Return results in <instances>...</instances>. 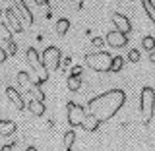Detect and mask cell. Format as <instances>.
<instances>
[{"label":"cell","instance_id":"d4e9b609","mask_svg":"<svg viewBox=\"0 0 155 151\" xmlns=\"http://www.w3.org/2000/svg\"><path fill=\"white\" fill-rule=\"evenodd\" d=\"M12 149H16V143H10V145H4L2 151H12Z\"/></svg>","mask_w":155,"mask_h":151},{"label":"cell","instance_id":"7a4b0ae2","mask_svg":"<svg viewBox=\"0 0 155 151\" xmlns=\"http://www.w3.org/2000/svg\"><path fill=\"white\" fill-rule=\"evenodd\" d=\"M140 110L143 114V126H147L153 118L155 113V89L149 85H145L140 93Z\"/></svg>","mask_w":155,"mask_h":151},{"label":"cell","instance_id":"ac0fdd59","mask_svg":"<svg viewBox=\"0 0 155 151\" xmlns=\"http://www.w3.org/2000/svg\"><path fill=\"white\" fill-rule=\"evenodd\" d=\"M124 68V58L122 56H113V64H110V72H120Z\"/></svg>","mask_w":155,"mask_h":151},{"label":"cell","instance_id":"cb8c5ba5","mask_svg":"<svg viewBox=\"0 0 155 151\" xmlns=\"http://www.w3.org/2000/svg\"><path fill=\"white\" fill-rule=\"evenodd\" d=\"M8 58V51H4V47H0V64Z\"/></svg>","mask_w":155,"mask_h":151},{"label":"cell","instance_id":"7c38bea8","mask_svg":"<svg viewBox=\"0 0 155 151\" xmlns=\"http://www.w3.org/2000/svg\"><path fill=\"white\" fill-rule=\"evenodd\" d=\"M14 2H16V8H18V10H19L21 14H23V18H25L27 21H29V23L33 25V21H35V19H33V14H31V10L27 8L25 0H14Z\"/></svg>","mask_w":155,"mask_h":151},{"label":"cell","instance_id":"7402d4cb","mask_svg":"<svg viewBox=\"0 0 155 151\" xmlns=\"http://www.w3.org/2000/svg\"><path fill=\"white\" fill-rule=\"evenodd\" d=\"M27 81H29L27 72H19V74H18V84L19 85H27Z\"/></svg>","mask_w":155,"mask_h":151},{"label":"cell","instance_id":"603a6c76","mask_svg":"<svg viewBox=\"0 0 155 151\" xmlns=\"http://www.w3.org/2000/svg\"><path fill=\"white\" fill-rule=\"evenodd\" d=\"M16 52H18V45H16L14 41H8V54H10V56H14Z\"/></svg>","mask_w":155,"mask_h":151},{"label":"cell","instance_id":"8fae6325","mask_svg":"<svg viewBox=\"0 0 155 151\" xmlns=\"http://www.w3.org/2000/svg\"><path fill=\"white\" fill-rule=\"evenodd\" d=\"M18 124L14 120H0V136H12L16 134Z\"/></svg>","mask_w":155,"mask_h":151},{"label":"cell","instance_id":"44dd1931","mask_svg":"<svg viewBox=\"0 0 155 151\" xmlns=\"http://www.w3.org/2000/svg\"><path fill=\"white\" fill-rule=\"evenodd\" d=\"M128 60L130 62H140V51L138 48H132V51L128 52Z\"/></svg>","mask_w":155,"mask_h":151},{"label":"cell","instance_id":"8992f818","mask_svg":"<svg viewBox=\"0 0 155 151\" xmlns=\"http://www.w3.org/2000/svg\"><path fill=\"white\" fill-rule=\"evenodd\" d=\"M41 62L43 66L47 68L48 72H54L60 68V62H62V52L58 47H47L41 54Z\"/></svg>","mask_w":155,"mask_h":151},{"label":"cell","instance_id":"6da1fadb","mask_svg":"<svg viewBox=\"0 0 155 151\" xmlns=\"http://www.w3.org/2000/svg\"><path fill=\"white\" fill-rule=\"evenodd\" d=\"M126 103V93L122 89H109L105 93L93 97V99L87 101L85 110L89 116H93L99 122H107L109 118L120 110V107Z\"/></svg>","mask_w":155,"mask_h":151},{"label":"cell","instance_id":"d6986e66","mask_svg":"<svg viewBox=\"0 0 155 151\" xmlns=\"http://www.w3.org/2000/svg\"><path fill=\"white\" fill-rule=\"evenodd\" d=\"M142 48L143 51H155V39L153 37H143L142 39Z\"/></svg>","mask_w":155,"mask_h":151},{"label":"cell","instance_id":"484cf974","mask_svg":"<svg viewBox=\"0 0 155 151\" xmlns=\"http://www.w3.org/2000/svg\"><path fill=\"white\" fill-rule=\"evenodd\" d=\"M103 43H105V39H93V45L95 47H101Z\"/></svg>","mask_w":155,"mask_h":151},{"label":"cell","instance_id":"9c48e42d","mask_svg":"<svg viewBox=\"0 0 155 151\" xmlns=\"http://www.w3.org/2000/svg\"><path fill=\"white\" fill-rule=\"evenodd\" d=\"M6 95H8V99L12 101L14 105H16L18 110H23V109H25V101H23V97H21V93H19L18 89H14V87H8V89H6Z\"/></svg>","mask_w":155,"mask_h":151},{"label":"cell","instance_id":"5bb4252c","mask_svg":"<svg viewBox=\"0 0 155 151\" xmlns=\"http://www.w3.org/2000/svg\"><path fill=\"white\" fill-rule=\"evenodd\" d=\"M62 143H64L66 151H70L72 147H74V143H76V132L74 130H66L64 136H62Z\"/></svg>","mask_w":155,"mask_h":151},{"label":"cell","instance_id":"2e32d148","mask_svg":"<svg viewBox=\"0 0 155 151\" xmlns=\"http://www.w3.org/2000/svg\"><path fill=\"white\" fill-rule=\"evenodd\" d=\"M68 29H70V19L60 18V19H58V23H56V33L62 37V35H66V33H68Z\"/></svg>","mask_w":155,"mask_h":151},{"label":"cell","instance_id":"ba28073f","mask_svg":"<svg viewBox=\"0 0 155 151\" xmlns=\"http://www.w3.org/2000/svg\"><path fill=\"white\" fill-rule=\"evenodd\" d=\"M113 23H114V27L118 29V31H124V33H130L132 31V25H130V19L124 16V14H118V12H114L113 14Z\"/></svg>","mask_w":155,"mask_h":151},{"label":"cell","instance_id":"277c9868","mask_svg":"<svg viewBox=\"0 0 155 151\" xmlns=\"http://www.w3.org/2000/svg\"><path fill=\"white\" fill-rule=\"evenodd\" d=\"M27 60H29V64L33 66V70H35V72H37V76H39V80L35 81V84H37V85L47 84V81H48V70H47L45 66H43L41 56H39V52H37L33 47H29V48H27Z\"/></svg>","mask_w":155,"mask_h":151},{"label":"cell","instance_id":"9a60e30c","mask_svg":"<svg viewBox=\"0 0 155 151\" xmlns=\"http://www.w3.org/2000/svg\"><path fill=\"white\" fill-rule=\"evenodd\" d=\"M140 4L143 6L145 14H147V18L151 19V23L155 25V4L151 2V0H140Z\"/></svg>","mask_w":155,"mask_h":151},{"label":"cell","instance_id":"ffe728a7","mask_svg":"<svg viewBox=\"0 0 155 151\" xmlns=\"http://www.w3.org/2000/svg\"><path fill=\"white\" fill-rule=\"evenodd\" d=\"M29 93H31V95H35V99H39V101H45V93L41 91V87H39L37 84L29 87Z\"/></svg>","mask_w":155,"mask_h":151},{"label":"cell","instance_id":"4fadbf2b","mask_svg":"<svg viewBox=\"0 0 155 151\" xmlns=\"http://www.w3.org/2000/svg\"><path fill=\"white\" fill-rule=\"evenodd\" d=\"M6 16H8V21H10V25L14 27V31L16 33H19L21 31V23H19V18H18V14L14 12V8H10V10H6Z\"/></svg>","mask_w":155,"mask_h":151},{"label":"cell","instance_id":"e0dca14e","mask_svg":"<svg viewBox=\"0 0 155 151\" xmlns=\"http://www.w3.org/2000/svg\"><path fill=\"white\" fill-rule=\"evenodd\" d=\"M80 87H81V76H74V74H72L70 77H68V89L76 93Z\"/></svg>","mask_w":155,"mask_h":151},{"label":"cell","instance_id":"3957f363","mask_svg":"<svg viewBox=\"0 0 155 151\" xmlns=\"http://www.w3.org/2000/svg\"><path fill=\"white\" fill-rule=\"evenodd\" d=\"M85 64L95 72H110V64H113V54L107 51H97L89 52L85 56Z\"/></svg>","mask_w":155,"mask_h":151},{"label":"cell","instance_id":"f546056e","mask_svg":"<svg viewBox=\"0 0 155 151\" xmlns=\"http://www.w3.org/2000/svg\"><path fill=\"white\" fill-rule=\"evenodd\" d=\"M0 16H2V10H0Z\"/></svg>","mask_w":155,"mask_h":151},{"label":"cell","instance_id":"4316f807","mask_svg":"<svg viewBox=\"0 0 155 151\" xmlns=\"http://www.w3.org/2000/svg\"><path fill=\"white\" fill-rule=\"evenodd\" d=\"M72 74H74V76H81V68H80V66H76L74 70H72Z\"/></svg>","mask_w":155,"mask_h":151},{"label":"cell","instance_id":"f1b7e54d","mask_svg":"<svg viewBox=\"0 0 155 151\" xmlns=\"http://www.w3.org/2000/svg\"><path fill=\"white\" fill-rule=\"evenodd\" d=\"M151 60H155V52H151Z\"/></svg>","mask_w":155,"mask_h":151},{"label":"cell","instance_id":"30bf717a","mask_svg":"<svg viewBox=\"0 0 155 151\" xmlns=\"http://www.w3.org/2000/svg\"><path fill=\"white\" fill-rule=\"evenodd\" d=\"M27 109H29V113H33L35 116H43L45 114V101H39V99H31L27 103Z\"/></svg>","mask_w":155,"mask_h":151},{"label":"cell","instance_id":"52a82bcc","mask_svg":"<svg viewBox=\"0 0 155 151\" xmlns=\"http://www.w3.org/2000/svg\"><path fill=\"white\" fill-rule=\"evenodd\" d=\"M105 43L110 48H122V47L128 45V33L118 31V29L109 31V33H107V37H105Z\"/></svg>","mask_w":155,"mask_h":151},{"label":"cell","instance_id":"5b68a950","mask_svg":"<svg viewBox=\"0 0 155 151\" xmlns=\"http://www.w3.org/2000/svg\"><path fill=\"white\" fill-rule=\"evenodd\" d=\"M66 116H68V124H70L72 128H78V126H84L87 110H85V107L70 101V103L66 105Z\"/></svg>","mask_w":155,"mask_h":151},{"label":"cell","instance_id":"83f0119b","mask_svg":"<svg viewBox=\"0 0 155 151\" xmlns=\"http://www.w3.org/2000/svg\"><path fill=\"white\" fill-rule=\"evenodd\" d=\"M37 4H48V0H35Z\"/></svg>","mask_w":155,"mask_h":151}]
</instances>
